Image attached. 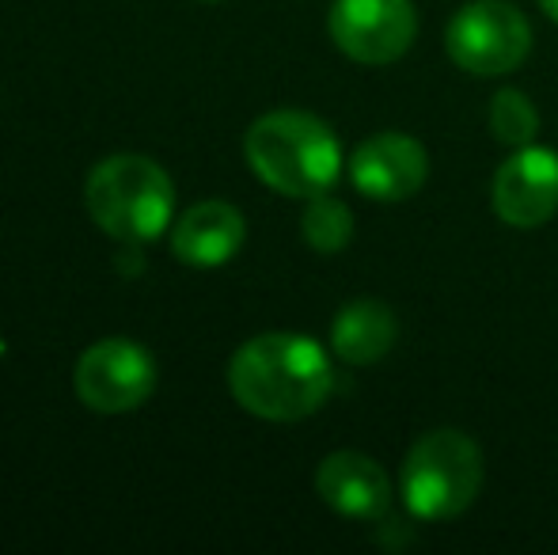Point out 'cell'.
<instances>
[{"mask_svg": "<svg viewBox=\"0 0 558 555\" xmlns=\"http://www.w3.org/2000/svg\"><path fill=\"white\" fill-rule=\"evenodd\" d=\"M228 388L243 411L270 422L316 415L335 388L327 350L308 335L266 331L247 339L228 362Z\"/></svg>", "mask_w": 558, "mask_h": 555, "instance_id": "obj_1", "label": "cell"}, {"mask_svg": "<svg viewBox=\"0 0 558 555\" xmlns=\"http://www.w3.org/2000/svg\"><path fill=\"white\" fill-rule=\"evenodd\" d=\"M243 153L258 179L286 198H316L335 186L342 148L335 130L308 111H270L251 122Z\"/></svg>", "mask_w": 558, "mask_h": 555, "instance_id": "obj_2", "label": "cell"}, {"mask_svg": "<svg viewBox=\"0 0 558 555\" xmlns=\"http://www.w3.org/2000/svg\"><path fill=\"white\" fill-rule=\"evenodd\" d=\"M88 214L107 237L125 244H148L168 232L175 214V186L168 171L148 156H107L92 168L84 183Z\"/></svg>", "mask_w": 558, "mask_h": 555, "instance_id": "obj_3", "label": "cell"}, {"mask_svg": "<svg viewBox=\"0 0 558 555\" xmlns=\"http://www.w3.org/2000/svg\"><path fill=\"white\" fill-rule=\"evenodd\" d=\"M486 480L483 449L463 430H429L403 460V503L418 521L460 518Z\"/></svg>", "mask_w": 558, "mask_h": 555, "instance_id": "obj_4", "label": "cell"}, {"mask_svg": "<svg viewBox=\"0 0 558 555\" xmlns=\"http://www.w3.org/2000/svg\"><path fill=\"white\" fill-rule=\"evenodd\" d=\"M445 50L475 76L513 73L532 50V27L509 0H475L460 8L445 31Z\"/></svg>", "mask_w": 558, "mask_h": 555, "instance_id": "obj_5", "label": "cell"}, {"mask_svg": "<svg viewBox=\"0 0 558 555\" xmlns=\"http://www.w3.org/2000/svg\"><path fill=\"white\" fill-rule=\"evenodd\" d=\"M73 388L84 408L99 415H125L153 396L156 362L133 339H99L76 362Z\"/></svg>", "mask_w": 558, "mask_h": 555, "instance_id": "obj_6", "label": "cell"}, {"mask_svg": "<svg viewBox=\"0 0 558 555\" xmlns=\"http://www.w3.org/2000/svg\"><path fill=\"white\" fill-rule=\"evenodd\" d=\"M327 27L350 61L391 65L411 50L418 35V15L411 0H335Z\"/></svg>", "mask_w": 558, "mask_h": 555, "instance_id": "obj_7", "label": "cell"}, {"mask_svg": "<svg viewBox=\"0 0 558 555\" xmlns=\"http://www.w3.org/2000/svg\"><path fill=\"white\" fill-rule=\"evenodd\" d=\"M494 214L509 229H539L558 209V153L544 145H521L498 168L490 186Z\"/></svg>", "mask_w": 558, "mask_h": 555, "instance_id": "obj_8", "label": "cell"}, {"mask_svg": "<svg viewBox=\"0 0 558 555\" xmlns=\"http://www.w3.org/2000/svg\"><path fill=\"white\" fill-rule=\"evenodd\" d=\"M429 176L426 145L407 134H376L350 156V179L365 198L403 202L422 191Z\"/></svg>", "mask_w": 558, "mask_h": 555, "instance_id": "obj_9", "label": "cell"}, {"mask_svg": "<svg viewBox=\"0 0 558 555\" xmlns=\"http://www.w3.org/2000/svg\"><path fill=\"white\" fill-rule=\"evenodd\" d=\"M316 491L335 514L353 521H380L391 506V480L373 457L338 449L316 468Z\"/></svg>", "mask_w": 558, "mask_h": 555, "instance_id": "obj_10", "label": "cell"}, {"mask_svg": "<svg viewBox=\"0 0 558 555\" xmlns=\"http://www.w3.org/2000/svg\"><path fill=\"white\" fill-rule=\"evenodd\" d=\"M243 214L228 202H198L171 229V252L186 267H221L243 248Z\"/></svg>", "mask_w": 558, "mask_h": 555, "instance_id": "obj_11", "label": "cell"}, {"mask_svg": "<svg viewBox=\"0 0 558 555\" xmlns=\"http://www.w3.org/2000/svg\"><path fill=\"white\" fill-rule=\"evenodd\" d=\"M396 312L384 301H373V297H361V301H350L331 324V350L342 362L350 365H373L396 347Z\"/></svg>", "mask_w": 558, "mask_h": 555, "instance_id": "obj_12", "label": "cell"}, {"mask_svg": "<svg viewBox=\"0 0 558 555\" xmlns=\"http://www.w3.org/2000/svg\"><path fill=\"white\" fill-rule=\"evenodd\" d=\"M301 232H304V240H308L312 252H319V255L342 252L353 237L350 206L331 198V194H316V198H308V206H304Z\"/></svg>", "mask_w": 558, "mask_h": 555, "instance_id": "obj_13", "label": "cell"}, {"mask_svg": "<svg viewBox=\"0 0 558 555\" xmlns=\"http://www.w3.org/2000/svg\"><path fill=\"white\" fill-rule=\"evenodd\" d=\"M490 134L509 148L532 145L539 134V111L524 92L517 88H501L490 99Z\"/></svg>", "mask_w": 558, "mask_h": 555, "instance_id": "obj_14", "label": "cell"}, {"mask_svg": "<svg viewBox=\"0 0 558 555\" xmlns=\"http://www.w3.org/2000/svg\"><path fill=\"white\" fill-rule=\"evenodd\" d=\"M539 8L547 12V20H555V23H558V0H539Z\"/></svg>", "mask_w": 558, "mask_h": 555, "instance_id": "obj_15", "label": "cell"}]
</instances>
